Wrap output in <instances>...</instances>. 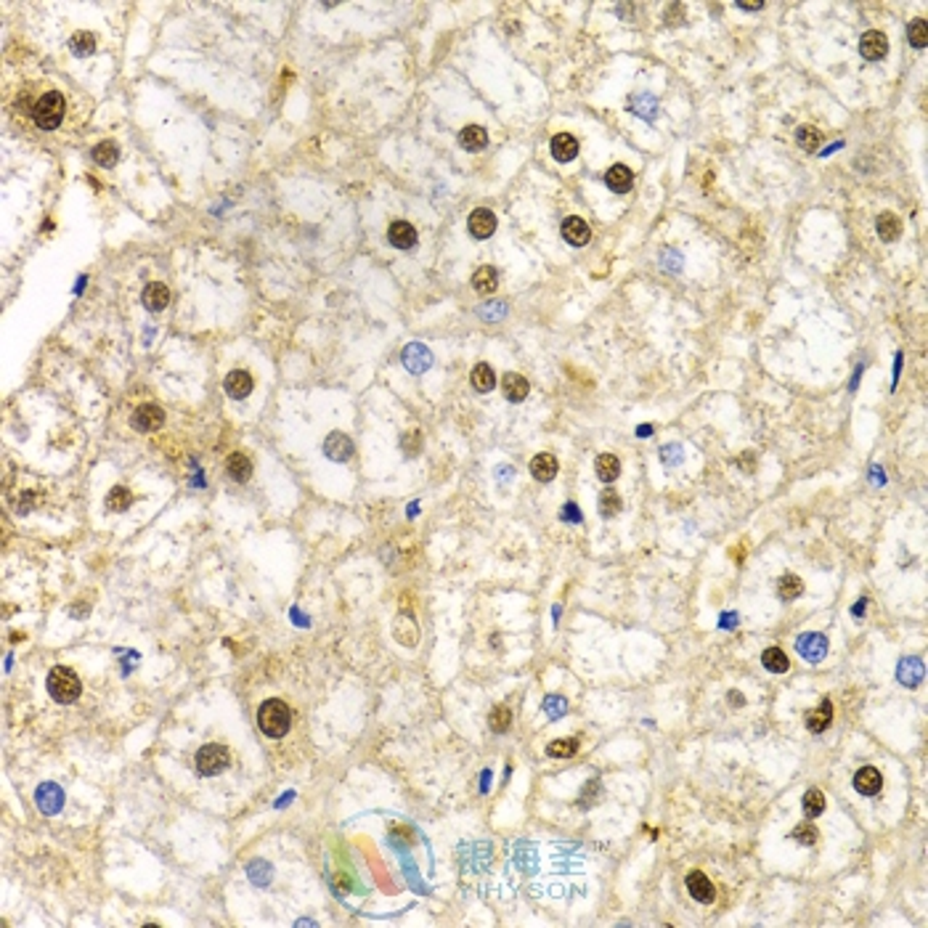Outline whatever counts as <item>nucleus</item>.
I'll return each mask as SVG.
<instances>
[{
  "label": "nucleus",
  "instance_id": "f257e3e1",
  "mask_svg": "<svg viewBox=\"0 0 928 928\" xmlns=\"http://www.w3.org/2000/svg\"><path fill=\"white\" fill-rule=\"evenodd\" d=\"M258 724H260L265 738L279 740V738H284V735L289 732V727H292V711H289V705L284 701L271 698V701H265L263 705L258 708Z\"/></svg>",
  "mask_w": 928,
  "mask_h": 928
},
{
  "label": "nucleus",
  "instance_id": "f03ea898",
  "mask_svg": "<svg viewBox=\"0 0 928 928\" xmlns=\"http://www.w3.org/2000/svg\"><path fill=\"white\" fill-rule=\"evenodd\" d=\"M48 695L56 703H75L83 695V682L69 666H53L48 674Z\"/></svg>",
  "mask_w": 928,
  "mask_h": 928
},
{
  "label": "nucleus",
  "instance_id": "7ed1b4c3",
  "mask_svg": "<svg viewBox=\"0 0 928 928\" xmlns=\"http://www.w3.org/2000/svg\"><path fill=\"white\" fill-rule=\"evenodd\" d=\"M64 112H66V101H64V96L59 93V90H48V93H43V96L38 99L35 109H32V117H35V122H38L43 130H53V127L62 125Z\"/></svg>",
  "mask_w": 928,
  "mask_h": 928
},
{
  "label": "nucleus",
  "instance_id": "20e7f679",
  "mask_svg": "<svg viewBox=\"0 0 928 928\" xmlns=\"http://www.w3.org/2000/svg\"><path fill=\"white\" fill-rule=\"evenodd\" d=\"M231 766V751L220 743H207L197 751V769L204 778H215Z\"/></svg>",
  "mask_w": 928,
  "mask_h": 928
},
{
  "label": "nucleus",
  "instance_id": "39448f33",
  "mask_svg": "<svg viewBox=\"0 0 928 928\" xmlns=\"http://www.w3.org/2000/svg\"><path fill=\"white\" fill-rule=\"evenodd\" d=\"M796 650L801 655L803 661L809 663H820L825 655H828V637L817 634V631H809V634H801L796 640Z\"/></svg>",
  "mask_w": 928,
  "mask_h": 928
},
{
  "label": "nucleus",
  "instance_id": "423d86ee",
  "mask_svg": "<svg viewBox=\"0 0 928 928\" xmlns=\"http://www.w3.org/2000/svg\"><path fill=\"white\" fill-rule=\"evenodd\" d=\"M162 422H164V412L160 406H154V403H143V406H139L130 414V425H133V430H139V433H154V430L162 427Z\"/></svg>",
  "mask_w": 928,
  "mask_h": 928
},
{
  "label": "nucleus",
  "instance_id": "0eeeda50",
  "mask_svg": "<svg viewBox=\"0 0 928 928\" xmlns=\"http://www.w3.org/2000/svg\"><path fill=\"white\" fill-rule=\"evenodd\" d=\"M859 53L867 62H880L889 53V38L880 29H867L865 35L859 38Z\"/></svg>",
  "mask_w": 928,
  "mask_h": 928
},
{
  "label": "nucleus",
  "instance_id": "6e6552de",
  "mask_svg": "<svg viewBox=\"0 0 928 928\" xmlns=\"http://www.w3.org/2000/svg\"><path fill=\"white\" fill-rule=\"evenodd\" d=\"M401 361L412 374H422V372H427V369L433 366V353H430V348H425L422 342H412V345L403 348Z\"/></svg>",
  "mask_w": 928,
  "mask_h": 928
},
{
  "label": "nucleus",
  "instance_id": "1a4fd4ad",
  "mask_svg": "<svg viewBox=\"0 0 928 928\" xmlns=\"http://www.w3.org/2000/svg\"><path fill=\"white\" fill-rule=\"evenodd\" d=\"M35 801H38V809L43 815H59L64 806V790L56 782H43L35 790Z\"/></svg>",
  "mask_w": 928,
  "mask_h": 928
},
{
  "label": "nucleus",
  "instance_id": "9d476101",
  "mask_svg": "<svg viewBox=\"0 0 928 928\" xmlns=\"http://www.w3.org/2000/svg\"><path fill=\"white\" fill-rule=\"evenodd\" d=\"M687 891H690V897L695 899V902H701V904H711L716 899V886L708 880V876L703 873V870H692V873H687Z\"/></svg>",
  "mask_w": 928,
  "mask_h": 928
},
{
  "label": "nucleus",
  "instance_id": "9b49d317",
  "mask_svg": "<svg viewBox=\"0 0 928 928\" xmlns=\"http://www.w3.org/2000/svg\"><path fill=\"white\" fill-rule=\"evenodd\" d=\"M467 228H470V234L475 239H488L496 231V215L491 213V210H486V207H477V210L470 213Z\"/></svg>",
  "mask_w": 928,
  "mask_h": 928
},
{
  "label": "nucleus",
  "instance_id": "f8f14e48",
  "mask_svg": "<svg viewBox=\"0 0 928 928\" xmlns=\"http://www.w3.org/2000/svg\"><path fill=\"white\" fill-rule=\"evenodd\" d=\"M324 454L332 462H348L353 456V440L345 433H329L324 440Z\"/></svg>",
  "mask_w": 928,
  "mask_h": 928
},
{
  "label": "nucleus",
  "instance_id": "ddd939ff",
  "mask_svg": "<svg viewBox=\"0 0 928 928\" xmlns=\"http://www.w3.org/2000/svg\"><path fill=\"white\" fill-rule=\"evenodd\" d=\"M830 722H833V703H830L828 698L820 703L817 708H812V711L803 714V724H806L809 732H815V735L825 732V729L830 727Z\"/></svg>",
  "mask_w": 928,
  "mask_h": 928
},
{
  "label": "nucleus",
  "instance_id": "4468645a",
  "mask_svg": "<svg viewBox=\"0 0 928 928\" xmlns=\"http://www.w3.org/2000/svg\"><path fill=\"white\" fill-rule=\"evenodd\" d=\"M141 300H143V305H146V311H151V314H160V311H164V308H167V302H170V289L164 287L162 281H151V284H146V287H143V295H141Z\"/></svg>",
  "mask_w": 928,
  "mask_h": 928
},
{
  "label": "nucleus",
  "instance_id": "2eb2a0df",
  "mask_svg": "<svg viewBox=\"0 0 928 928\" xmlns=\"http://www.w3.org/2000/svg\"><path fill=\"white\" fill-rule=\"evenodd\" d=\"M897 677L902 682L904 687H918L923 677H926V668H923V661L910 655V658H902L899 661V668H897Z\"/></svg>",
  "mask_w": 928,
  "mask_h": 928
},
{
  "label": "nucleus",
  "instance_id": "dca6fc26",
  "mask_svg": "<svg viewBox=\"0 0 928 928\" xmlns=\"http://www.w3.org/2000/svg\"><path fill=\"white\" fill-rule=\"evenodd\" d=\"M563 237H565V241H568V244H573V247H584V244L589 241L591 231H589V226H586V220H584V218H578V215H570V218H565V220H563Z\"/></svg>",
  "mask_w": 928,
  "mask_h": 928
},
{
  "label": "nucleus",
  "instance_id": "f3484780",
  "mask_svg": "<svg viewBox=\"0 0 928 928\" xmlns=\"http://www.w3.org/2000/svg\"><path fill=\"white\" fill-rule=\"evenodd\" d=\"M854 788H857V793H862V796H876L883 788V775H880L876 766H862L854 775Z\"/></svg>",
  "mask_w": 928,
  "mask_h": 928
},
{
  "label": "nucleus",
  "instance_id": "a211bd4d",
  "mask_svg": "<svg viewBox=\"0 0 928 928\" xmlns=\"http://www.w3.org/2000/svg\"><path fill=\"white\" fill-rule=\"evenodd\" d=\"M252 388H255V379H252V374L250 372H244V369H234V372L226 377V393L231 395V398H237V401L247 398V395L252 393Z\"/></svg>",
  "mask_w": 928,
  "mask_h": 928
},
{
  "label": "nucleus",
  "instance_id": "6ab92c4d",
  "mask_svg": "<svg viewBox=\"0 0 928 928\" xmlns=\"http://www.w3.org/2000/svg\"><path fill=\"white\" fill-rule=\"evenodd\" d=\"M388 239L395 250H412L416 244V228L406 220H395L388 231Z\"/></svg>",
  "mask_w": 928,
  "mask_h": 928
},
{
  "label": "nucleus",
  "instance_id": "aec40b11",
  "mask_svg": "<svg viewBox=\"0 0 928 928\" xmlns=\"http://www.w3.org/2000/svg\"><path fill=\"white\" fill-rule=\"evenodd\" d=\"M628 112H634L637 117L652 122L655 114H658V99H655L652 93H647V90H640V93H634V96L628 99Z\"/></svg>",
  "mask_w": 928,
  "mask_h": 928
},
{
  "label": "nucleus",
  "instance_id": "412c9836",
  "mask_svg": "<svg viewBox=\"0 0 928 928\" xmlns=\"http://www.w3.org/2000/svg\"><path fill=\"white\" fill-rule=\"evenodd\" d=\"M557 470H560V464H557V459H554L552 454H536V456L530 459V475L536 477L539 483H549V480H554V477H557Z\"/></svg>",
  "mask_w": 928,
  "mask_h": 928
},
{
  "label": "nucleus",
  "instance_id": "4be33fe9",
  "mask_svg": "<svg viewBox=\"0 0 928 928\" xmlns=\"http://www.w3.org/2000/svg\"><path fill=\"white\" fill-rule=\"evenodd\" d=\"M549 149H552V157L557 162H570L578 157V141L570 133H557L549 143Z\"/></svg>",
  "mask_w": 928,
  "mask_h": 928
},
{
  "label": "nucleus",
  "instance_id": "5701e85b",
  "mask_svg": "<svg viewBox=\"0 0 928 928\" xmlns=\"http://www.w3.org/2000/svg\"><path fill=\"white\" fill-rule=\"evenodd\" d=\"M605 183L615 194H626L628 188H631V183H634V176H631V170H628L626 164H613L605 173Z\"/></svg>",
  "mask_w": 928,
  "mask_h": 928
},
{
  "label": "nucleus",
  "instance_id": "b1692460",
  "mask_svg": "<svg viewBox=\"0 0 928 928\" xmlns=\"http://www.w3.org/2000/svg\"><path fill=\"white\" fill-rule=\"evenodd\" d=\"M502 390H504V395H507L512 403H520L523 398H528L530 385H528V379L523 374L509 372V374H504V379H502Z\"/></svg>",
  "mask_w": 928,
  "mask_h": 928
},
{
  "label": "nucleus",
  "instance_id": "393cba45",
  "mask_svg": "<svg viewBox=\"0 0 928 928\" xmlns=\"http://www.w3.org/2000/svg\"><path fill=\"white\" fill-rule=\"evenodd\" d=\"M459 146L464 151H483L488 146V133L480 125H467L459 133Z\"/></svg>",
  "mask_w": 928,
  "mask_h": 928
},
{
  "label": "nucleus",
  "instance_id": "a878e982",
  "mask_svg": "<svg viewBox=\"0 0 928 928\" xmlns=\"http://www.w3.org/2000/svg\"><path fill=\"white\" fill-rule=\"evenodd\" d=\"M876 231H878L880 241L891 244V241H897V239L902 237V220H899L894 213H883V215H878V220H876Z\"/></svg>",
  "mask_w": 928,
  "mask_h": 928
},
{
  "label": "nucleus",
  "instance_id": "bb28decb",
  "mask_svg": "<svg viewBox=\"0 0 928 928\" xmlns=\"http://www.w3.org/2000/svg\"><path fill=\"white\" fill-rule=\"evenodd\" d=\"M472 287H475V292H480V295L496 292V287H499V274H496V268H493V265L477 268L475 276H472Z\"/></svg>",
  "mask_w": 928,
  "mask_h": 928
},
{
  "label": "nucleus",
  "instance_id": "cd10ccee",
  "mask_svg": "<svg viewBox=\"0 0 928 928\" xmlns=\"http://www.w3.org/2000/svg\"><path fill=\"white\" fill-rule=\"evenodd\" d=\"M761 663H764V668L766 671H772V674H785V671L790 668V661H788V655H785L782 647H766V650L761 652Z\"/></svg>",
  "mask_w": 928,
  "mask_h": 928
},
{
  "label": "nucleus",
  "instance_id": "c85d7f7f",
  "mask_svg": "<svg viewBox=\"0 0 928 928\" xmlns=\"http://www.w3.org/2000/svg\"><path fill=\"white\" fill-rule=\"evenodd\" d=\"M594 470H597V477L603 483H613L615 477L621 475V462H618V456H613V454H600L597 462H594Z\"/></svg>",
  "mask_w": 928,
  "mask_h": 928
},
{
  "label": "nucleus",
  "instance_id": "c756f323",
  "mask_svg": "<svg viewBox=\"0 0 928 928\" xmlns=\"http://www.w3.org/2000/svg\"><path fill=\"white\" fill-rule=\"evenodd\" d=\"M226 470H228V475L234 477V480L244 483V480L252 475V462L241 451H234L226 459Z\"/></svg>",
  "mask_w": 928,
  "mask_h": 928
},
{
  "label": "nucleus",
  "instance_id": "7c9ffc66",
  "mask_svg": "<svg viewBox=\"0 0 928 928\" xmlns=\"http://www.w3.org/2000/svg\"><path fill=\"white\" fill-rule=\"evenodd\" d=\"M801 806H803V815L812 817V820H815V817L825 815V806H828V799H825V793H822V790L812 788V790H806V793H803Z\"/></svg>",
  "mask_w": 928,
  "mask_h": 928
},
{
  "label": "nucleus",
  "instance_id": "2f4dec72",
  "mask_svg": "<svg viewBox=\"0 0 928 928\" xmlns=\"http://www.w3.org/2000/svg\"><path fill=\"white\" fill-rule=\"evenodd\" d=\"M470 379H472V388H475L477 393H491V390L496 388V374H493V369H491L488 364H477L475 369H472Z\"/></svg>",
  "mask_w": 928,
  "mask_h": 928
},
{
  "label": "nucleus",
  "instance_id": "473e14b6",
  "mask_svg": "<svg viewBox=\"0 0 928 928\" xmlns=\"http://www.w3.org/2000/svg\"><path fill=\"white\" fill-rule=\"evenodd\" d=\"M117 160H120V151H117V146H114L112 141H101V143L93 146V162L99 164V167H114Z\"/></svg>",
  "mask_w": 928,
  "mask_h": 928
},
{
  "label": "nucleus",
  "instance_id": "72a5a7b5",
  "mask_svg": "<svg viewBox=\"0 0 928 928\" xmlns=\"http://www.w3.org/2000/svg\"><path fill=\"white\" fill-rule=\"evenodd\" d=\"M801 591H803V581L799 576H793V573H785V576L778 581V597L780 600H785V603L796 600Z\"/></svg>",
  "mask_w": 928,
  "mask_h": 928
},
{
  "label": "nucleus",
  "instance_id": "f704fd0d",
  "mask_svg": "<svg viewBox=\"0 0 928 928\" xmlns=\"http://www.w3.org/2000/svg\"><path fill=\"white\" fill-rule=\"evenodd\" d=\"M130 502H133V493H130L125 486H114V488L106 493V507H109L112 512H125L127 507H130Z\"/></svg>",
  "mask_w": 928,
  "mask_h": 928
},
{
  "label": "nucleus",
  "instance_id": "c9c22d12",
  "mask_svg": "<svg viewBox=\"0 0 928 928\" xmlns=\"http://www.w3.org/2000/svg\"><path fill=\"white\" fill-rule=\"evenodd\" d=\"M488 727L493 729V732H507V729L512 727V711L507 708V705H493L491 708V716H488Z\"/></svg>",
  "mask_w": 928,
  "mask_h": 928
},
{
  "label": "nucleus",
  "instance_id": "e433bc0d",
  "mask_svg": "<svg viewBox=\"0 0 928 928\" xmlns=\"http://www.w3.org/2000/svg\"><path fill=\"white\" fill-rule=\"evenodd\" d=\"M576 751H578L576 738H560V740L547 745V756H552V759H570V756H576Z\"/></svg>",
  "mask_w": 928,
  "mask_h": 928
},
{
  "label": "nucleus",
  "instance_id": "4c0bfd02",
  "mask_svg": "<svg viewBox=\"0 0 928 928\" xmlns=\"http://www.w3.org/2000/svg\"><path fill=\"white\" fill-rule=\"evenodd\" d=\"M69 48H72L75 56H90V53L96 50V38H93V32H75L72 40H69Z\"/></svg>",
  "mask_w": 928,
  "mask_h": 928
},
{
  "label": "nucleus",
  "instance_id": "58836bf2",
  "mask_svg": "<svg viewBox=\"0 0 928 928\" xmlns=\"http://www.w3.org/2000/svg\"><path fill=\"white\" fill-rule=\"evenodd\" d=\"M907 40H910V45H915V48H926L928 45V22L926 19L910 22V27H907Z\"/></svg>",
  "mask_w": 928,
  "mask_h": 928
},
{
  "label": "nucleus",
  "instance_id": "ea45409f",
  "mask_svg": "<svg viewBox=\"0 0 928 928\" xmlns=\"http://www.w3.org/2000/svg\"><path fill=\"white\" fill-rule=\"evenodd\" d=\"M820 141H822V136H820V130H815L812 125H801L799 130H796V143H799L801 149L817 151Z\"/></svg>",
  "mask_w": 928,
  "mask_h": 928
},
{
  "label": "nucleus",
  "instance_id": "a19ab883",
  "mask_svg": "<svg viewBox=\"0 0 928 928\" xmlns=\"http://www.w3.org/2000/svg\"><path fill=\"white\" fill-rule=\"evenodd\" d=\"M618 512H621V496L613 488H605L603 496H600V514L603 517H615Z\"/></svg>",
  "mask_w": 928,
  "mask_h": 928
},
{
  "label": "nucleus",
  "instance_id": "79ce46f5",
  "mask_svg": "<svg viewBox=\"0 0 928 928\" xmlns=\"http://www.w3.org/2000/svg\"><path fill=\"white\" fill-rule=\"evenodd\" d=\"M544 711H547V716H549V719H560V716H565V711H568V701H565V698H560V695H547V701H544Z\"/></svg>",
  "mask_w": 928,
  "mask_h": 928
},
{
  "label": "nucleus",
  "instance_id": "37998d69",
  "mask_svg": "<svg viewBox=\"0 0 928 928\" xmlns=\"http://www.w3.org/2000/svg\"><path fill=\"white\" fill-rule=\"evenodd\" d=\"M790 836H793V841H799V843H803V846H815L817 838H820V836H817V828H815V825H803V822H801V825H799V828H796V830H793Z\"/></svg>",
  "mask_w": 928,
  "mask_h": 928
},
{
  "label": "nucleus",
  "instance_id": "c03bdc74",
  "mask_svg": "<svg viewBox=\"0 0 928 928\" xmlns=\"http://www.w3.org/2000/svg\"><path fill=\"white\" fill-rule=\"evenodd\" d=\"M416 634H419V628H416V624H414V618H409V626L403 628V626H398L395 624V640L401 642V645H416Z\"/></svg>",
  "mask_w": 928,
  "mask_h": 928
},
{
  "label": "nucleus",
  "instance_id": "a18cd8bd",
  "mask_svg": "<svg viewBox=\"0 0 928 928\" xmlns=\"http://www.w3.org/2000/svg\"><path fill=\"white\" fill-rule=\"evenodd\" d=\"M682 459H684V451H682L679 443H668V446L661 449V462H663L666 467H674V464H679Z\"/></svg>",
  "mask_w": 928,
  "mask_h": 928
},
{
  "label": "nucleus",
  "instance_id": "49530a36",
  "mask_svg": "<svg viewBox=\"0 0 928 928\" xmlns=\"http://www.w3.org/2000/svg\"><path fill=\"white\" fill-rule=\"evenodd\" d=\"M477 314L483 316V318H488V321H499L502 316H507V305L504 302H486V305L477 308Z\"/></svg>",
  "mask_w": 928,
  "mask_h": 928
},
{
  "label": "nucleus",
  "instance_id": "de8ad7c7",
  "mask_svg": "<svg viewBox=\"0 0 928 928\" xmlns=\"http://www.w3.org/2000/svg\"><path fill=\"white\" fill-rule=\"evenodd\" d=\"M247 873H250V878L258 883V886H265L268 883V876H271V870H268V865L265 862H260V859H255V862H250V867H247Z\"/></svg>",
  "mask_w": 928,
  "mask_h": 928
},
{
  "label": "nucleus",
  "instance_id": "09e8293b",
  "mask_svg": "<svg viewBox=\"0 0 928 928\" xmlns=\"http://www.w3.org/2000/svg\"><path fill=\"white\" fill-rule=\"evenodd\" d=\"M414 440H422V435L416 433V430H412V433H406L403 435V449H406V454H416V443Z\"/></svg>",
  "mask_w": 928,
  "mask_h": 928
},
{
  "label": "nucleus",
  "instance_id": "8fccbe9b",
  "mask_svg": "<svg viewBox=\"0 0 928 928\" xmlns=\"http://www.w3.org/2000/svg\"><path fill=\"white\" fill-rule=\"evenodd\" d=\"M738 467H743L745 472H753V454H743L738 459Z\"/></svg>",
  "mask_w": 928,
  "mask_h": 928
},
{
  "label": "nucleus",
  "instance_id": "3c124183",
  "mask_svg": "<svg viewBox=\"0 0 928 928\" xmlns=\"http://www.w3.org/2000/svg\"><path fill=\"white\" fill-rule=\"evenodd\" d=\"M729 705H745V698H743V692H738V690H729Z\"/></svg>",
  "mask_w": 928,
  "mask_h": 928
},
{
  "label": "nucleus",
  "instance_id": "603ef678",
  "mask_svg": "<svg viewBox=\"0 0 928 928\" xmlns=\"http://www.w3.org/2000/svg\"><path fill=\"white\" fill-rule=\"evenodd\" d=\"M735 624H738V615L732 613V610H727V615L722 618V624H719V626H722V628H729V626H735Z\"/></svg>",
  "mask_w": 928,
  "mask_h": 928
},
{
  "label": "nucleus",
  "instance_id": "864d4df0",
  "mask_svg": "<svg viewBox=\"0 0 928 928\" xmlns=\"http://www.w3.org/2000/svg\"><path fill=\"white\" fill-rule=\"evenodd\" d=\"M565 507H568V509H565V514H568V517H573V520L578 523V520H581V514L576 512V504H565Z\"/></svg>",
  "mask_w": 928,
  "mask_h": 928
},
{
  "label": "nucleus",
  "instance_id": "5fc2aeb1",
  "mask_svg": "<svg viewBox=\"0 0 928 928\" xmlns=\"http://www.w3.org/2000/svg\"><path fill=\"white\" fill-rule=\"evenodd\" d=\"M738 8H743V11H759L761 3H738Z\"/></svg>",
  "mask_w": 928,
  "mask_h": 928
},
{
  "label": "nucleus",
  "instance_id": "6e6d98bb",
  "mask_svg": "<svg viewBox=\"0 0 928 928\" xmlns=\"http://www.w3.org/2000/svg\"><path fill=\"white\" fill-rule=\"evenodd\" d=\"M862 607H865V600H862V603L854 607V615H862Z\"/></svg>",
  "mask_w": 928,
  "mask_h": 928
}]
</instances>
